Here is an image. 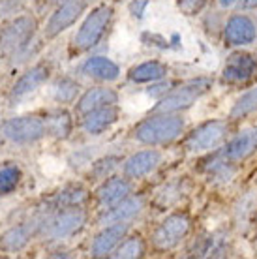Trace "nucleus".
<instances>
[{"instance_id": "f257e3e1", "label": "nucleus", "mask_w": 257, "mask_h": 259, "mask_svg": "<svg viewBox=\"0 0 257 259\" xmlns=\"http://www.w3.org/2000/svg\"><path fill=\"white\" fill-rule=\"evenodd\" d=\"M38 21L32 15H17L13 19H6V23L0 26V55L12 64L30 57Z\"/></svg>"}, {"instance_id": "f03ea898", "label": "nucleus", "mask_w": 257, "mask_h": 259, "mask_svg": "<svg viewBox=\"0 0 257 259\" xmlns=\"http://www.w3.org/2000/svg\"><path fill=\"white\" fill-rule=\"evenodd\" d=\"M38 222V237L49 240H62L83 229L87 224V212L81 207L68 208H44L39 214L34 216Z\"/></svg>"}, {"instance_id": "7ed1b4c3", "label": "nucleus", "mask_w": 257, "mask_h": 259, "mask_svg": "<svg viewBox=\"0 0 257 259\" xmlns=\"http://www.w3.org/2000/svg\"><path fill=\"white\" fill-rule=\"evenodd\" d=\"M184 120L173 113H154L134 128V139L143 145H165L182 134Z\"/></svg>"}, {"instance_id": "20e7f679", "label": "nucleus", "mask_w": 257, "mask_h": 259, "mask_svg": "<svg viewBox=\"0 0 257 259\" xmlns=\"http://www.w3.org/2000/svg\"><path fill=\"white\" fill-rule=\"evenodd\" d=\"M113 15H115V10L109 4H102V6L94 8L84 17L79 30L73 36V49L77 53L94 49L102 41L103 34L107 32L111 21H113Z\"/></svg>"}, {"instance_id": "39448f33", "label": "nucleus", "mask_w": 257, "mask_h": 259, "mask_svg": "<svg viewBox=\"0 0 257 259\" xmlns=\"http://www.w3.org/2000/svg\"><path fill=\"white\" fill-rule=\"evenodd\" d=\"M0 132L13 145H34L47 136V126L39 115H17L0 124Z\"/></svg>"}, {"instance_id": "423d86ee", "label": "nucleus", "mask_w": 257, "mask_h": 259, "mask_svg": "<svg viewBox=\"0 0 257 259\" xmlns=\"http://www.w3.org/2000/svg\"><path fill=\"white\" fill-rule=\"evenodd\" d=\"M210 84L212 83L208 79H195V81L182 84L161 98L160 104L154 107V113H177V111L192 107L201 96H205L208 92Z\"/></svg>"}, {"instance_id": "0eeeda50", "label": "nucleus", "mask_w": 257, "mask_h": 259, "mask_svg": "<svg viewBox=\"0 0 257 259\" xmlns=\"http://www.w3.org/2000/svg\"><path fill=\"white\" fill-rule=\"evenodd\" d=\"M84 10H87V0H62L45 23V38L53 39L57 38L58 34L68 30L83 15Z\"/></svg>"}, {"instance_id": "6e6552de", "label": "nucleus", "mask_w": 257, "mask_h": 259, "mask_svg": "<svg viewBox=\"0 0 257 259\" xmlns=\"http://www.w3.org/2000/svg\"><path fill=\"white\" fill-rule=\"evenodd\" d=\"M190 231V218L188 214H171L152 233V244L158 250H171L184 239Z\"/></svg>"}, {"instance_id": "1a4fd4ad", "label": "nucleus", "mask_w": 257, "mask_h": 259, "mask_svg": "<svg viewBox=\"0 0 257 259\" xmlns=\"http://www.w3.org/2000/svg\"><path fill=\"white\" fill-rule=\"evenodd\" d=\"M49 75H51V66L47 64V62H38V64L30 66V68L12 84L10 96H8L10 105H17L19 102H23L25 98L34 94L41 84L47 83Z\"/></svg>"}, {"instance_id": "9d476101", "label": "nucleus", "mask_w": 257, "mask_h": 259, "mask_svg": "<svg viewBox=\"0 0 257 259\" xmlns=\"http://www.w3.org/2000/svg\"><path fill=\"white\" fill-rule=\"evenodd\" d=\"M227 122L224 120H212V122L201 124L188 136L186 149L190 152H201V150H212L227 137Z\"/></svg>"}, {"instance_id": "9b49d317", "label": "nucleus", "mask_w": 257, "mask_h": 259, "mask_svg": "<svg viewBox=\"0 0 257 259\" xmlns=\"http://www.w3.org/2000/svg\"><path fill=\"white\" fill-rule=\"evenodd\" d=\"M34 237H38V222L36 218H30L8 227L4 233H0V250L8 253L23 252Z\"/></svg>"}, {"instance_id": "f8f14e48", "label": "nucleus", "mask_w": 257, "mask_h": 259, "mask_svg": "<svg viewBox=\"0 0 257 259\" xmlns=\"http://www.w3.org/2000/svg\"><path fill=\"white\" fill-rule=\"evenodd\" d=\"M128 224L126 222H118V224H111L105 226L96 235V239L90 246V255L92 257H107L111 252H115L116 246L122 242V239L128 233Z\"/></svg>"}, {"instance_id": "ddd939ff", "label": "nucleus", "mask_w": 257, "mask_h": 259, "mask_svg": "<svg viewBox=\"0 0 257 259\" xmlns=\"http://www.w3.org/2000/svg\"><path fill=\"white\" fill-rule=\"evenodd\" d=\"M130 194H132V182L128 177H124V179L122 177H109L102 182V186L96 192L98 203L103 210L118 205L120 201L130 197Z\"/></svg>"}, {"instance_id": "4468645a", "label": "nucleus", "mask_w": 257, "mask_h": 259, "mask_svg": "<svg viewBox=\"0 0 257 259\" xmlns=\"http://www.w3.org/2000/svg\"><path fill=\"white\" fill-rule=\"evenodd\" d=\"M257 71V60L248 53H235L227 59V64L224 66L222 77L227 83H244L253 77Z\"/></svg>"}, {"instance_id": "2eb2a0df", "label": "nucleus", "mask_w": 257, "mask_h": 259, "mask_svg": "<svg viewBox=\"0 0 257 259\" xmlns=\"http://www.w3.org/2000/svg\"><path fill=\"white\" fill-rule=\"evenodd\" d=\"M143 208H145V199L141 195H130L115 207L105 208L100 216V224L102 226H111V224H118V222L128 224L130 220H134L135 216L141 214Z\"/></svg>"}, {"instance_id": "dca6fc26", "label": "nucleus", "mask_w": 257, "mask_h": 259, "mask_svg": "<svg viewBox=\"0 0 257 259\" xmlns=\"http://www.w3.org/2000/svg\"><path fill=\"white\" fill-rule=\"evenodd\" d=\"M160 162H161V154L158 150H154V149L139 150V152L132 154L128 160L124 162V165H122L124 177H128L130 181H132V179H143V177H147L148 173H152V171L158 167Z\"/></svg>"}, {"instance_id": "f3484780", "label": "nucleus", "mask_w": 257, "mask_h": 259, "mask_svg": "<svg viewBox=\"0 0 257 259\" xmlns=\"http://www.w3.org/2000/svg\"><path fill=\"white\" fill-rule=\"evenodd\" d=\"M116 120H118V107H116V104H111L83 115L81 128L87 136H102L103 132H107Z\"/></svg>"}, {"instance_id": "a211bd4d", "label": "nucleus", "mask_w": 257, "mask_h": 259, "mask_svg": "<svg viewBox=\"0 0 257 259\" xmlns=\"http://www.w3.org/2000/svg\"><path fill=\"white\" fill-rule=\"evenodd\" d=\"M257 36L253 21L246 15H235L225 25V41L229 46H248Z\"/></svg>"}, {"instance_id": "6ab92c4d", "label": "nucleus", "mask_w": 257, "mask_h": 259, "mask_svg": "<svg viewBox=\"0 0 257 259\" xmlns=\"http://www.w3.org/2000/svg\"><path fill=\"white\" fill-rule=\"evenodd\" d=\"M257 150V128L246 130L242 134H238L235 139L227 143L224 149V160L227 162H240L246 160L250 154Z\"/></svg>"}, {"instance_id": "aec40b11", "label": "nucleus", "mask_w": 257, "mask_h": 259, "mask_svg": "<svg viewBox=\"0 0 257 259\" xmlns=\"http://www.w3.org/2000/svg\"><path fill=\"white\" fill-rule=\"evenodd\" d=\"M118 102V94H116L113 89H107V87H94V89H89L83 96L77 100V115H87L90 111L100 109V107H105V105L116 104Z\"/></svg>"}, {"instance_id": "412c9836", "label": "nucleus", "mask_w": 257, "mask_h": 259, "mask_svg": "<svg viewBox=\"0 0 257 259\" xmlns=\"http://www.w3.org/2000/svg\"><path fill=\"white\" fill-rule=\"evenodd\" d=\"M81 73L87 77L98 79V81H116L120 77V68L107 57L94 55V57H90L83 62Z\"/></svg>"}, {"instance_id": "4be33fe9", "label": "nucleus", "mask_w": 257, "mask_h": 259, "mask_svg": "<svg viewBox=\"0 0 257 259\" xmlns=\"http://www.w3.org/2000/svg\"><path fill=\"white\" fill-rule=\"evenodd\" d=\"M87 201H89V190L83 184H66L64 188L53 195V199L47 205L55 208L83 207Z\"/></svg>"}, {"instance_id": "5701e85b", "label": "nucleus", "mask_w": 257, "mask_h": 259, "mask_svg": "<svg viewBox=\"0 0 257 259\" xmlns=\"http://www.w3.org/2000/svg\"><path fill=\"white\" fill-rule=\"evenodd\" d=\"M45 126H47V136L55 137V139H68L73 130V118L66 109L58 107V109L47 111L45 115Z\"/></svg>"}, {"instance_id": "b1692460", "label": "nucleus", "mask_w": 257, "mask_h": 259, "mask_svg": "<svg viewBox=\"0 0 257 259\" xmlns=\"http://www.w3.org/2000/svg\"><path fill=\"white\" fill-rule=\"evenodd\" d=\"M165 75H167V66L158 60L141 62V64L134 66L128 73L130 81H134V83H156Z\"/></svg>"}, {"instance_id": "393cba45", "label": "nucleus", "mask_w": 257, "mask_h": 259, "mask_svg": "<svg viewBox=\"0 0 257 259\" xmlns=\"http://www.w3.org/2000/svg\"><path fill=\"white\" fill-rule=\"evenodd\" d=\"M23 179V169L17 162L0 163V197L13 194Z\"/></svg>"}, {"instance_id": "a878e982", "label": "nucleus", "mask_w": 257, "mask_h": 259, "mask_svg": "<svg viewBox=\"0 0 257 259\" xmlns=\"http://www.w3.org/2000/svg\"><path fill=\"white\" fill-rule=\"evenodd\" d=\"M79 91L81 87L77 81L71 77H58L51 87V98L57 104H73L79 96Z\"/></svg>"}, {"instance_id": "bb28decb", "label": "nucleus", "mask_w": 257, "mask_h": 259, "mask_svg": "<svg viewBox=\"0 0 257 259\" xmlns=\"http://www.w3.org/2000/svg\"><path fill=\"white\" fill-rule=\"evenodd\" d=\"M120 158H116V156H105L102 160H96L94 163H90L92 167H90V177L94 179V181H105V179H109L113 177V173L116 171V167L120 165Z\"/></svg>"}, {"instance_id": "cd10ccee", "label": "nucleus", "mask_w": 257, "mask_h": 259, "mask_svg": "<svg viewBox=\"0 0 257 259\" xmlns=\"http://www.w3.org/2000/svg\"><path fill=\"white\" fill-rule=\"evenodd\" d=\"M257 111V87L238 98L231 109V118H242Z\"/></svg>"}, {"instance_id": "c85d7f7f", "label": "nucleus", "mask_w": 257, "mask_h": 259, "mask_svg": "<svg viewBox=\"0 0 257 259\" xmlns=\"http://www.w3.org/2000/svg\"><path fill=\"white\" fill-rule=\"evenodd\" d=\"M145 253V242H143L141 237H130L126 239L116 248L115 257H124V259H135V257H141Z\"/></svg>"}, {"instance_id": "c756f323", "label": "nucleus", "mask_w": 257, "mask_h": 259, "mask_svg": "<svg viewBox=\"0 0 257 259\" xmlns=\"http://www.w3.org/2000/svg\"><path fill=\"white\" fill-rule=\"evenodd\" d=\"M26 0H0V17L2 19H13L23 13Z\"/></svg>"}, {"instance_id": "7c9ffc66", "label": "nucleus", "mask_w": 257, "mask_h": 259, "mask_svg": "<svg viewBox=\"0 0 257 259\" xmlns=\"http://www.w3.org/2000/svg\"><path fill=\"white\" fill-rule=\"evenodd\" d=\"M206 171H208L210 179H220V181H229L235 173V169L227 163V160L225 162H212V165H208Z\"/></svg>"}, {"instance_id": "2f4dec72", "label": "nucleus", "mask_w": 257, "mask_h": 259, "mask_svg": "<svg viewBox=\"0 0 257 259\" xmlns=\"http://www.w3.org/2000/svg\"><path fill=\"white\" fill-rule=\"evenodd\" d=\"M208 0H177V6L184 15H197Z\"/></svg>"}, {"instance_id": "473e14b6", "label": "nucleus", "mask_w": 257, "mask_h": 259, "mask_svg": "<svg viewBox=\"0 0 257 259\" xmlns=\"http://www.w3.org/2000/svg\"><path fill=\"white\" fill-rule=\"evenodd\" d=\"M145 8H148V0H134V2L130 4V12L134 13L135 17L141 19L143 13H145Z\"/></svg>"}, {"instance_id": "72a5a7b5", "label": "nucleus", "mask_w": 257, "mask_h": 259, "mask_svg": "<svg viewBox=\"0 0 257 259\" xmlns=\"http://www.w3.org/2000/svg\"><path fill=\"white\" fill-rule=\"evenodd\" d=\"M41 6H53V4H60L62 0H38Z\"/></svg>"}, {"instance_id": "f704fd0d", "label": "nucleus", "mask_w": 257, "mask_h": 259, "mask_svg": "<svg viewBox=\"0 0 257 259\" xmlns=\"http://www.w3.org/2000/svg\"><path fill=\"white\" fill-rule=\"evenodd\" d=\"M242 6H244V8H255L257 0H244V2H242Z\"/></svg>"}, {"instance_id": "c9c22d12", "label": "nucleus", "mask_w": 257, "mask_h": 259, "mask_svg": "<svg viewBox=\"0 0 257 259\" xmlns=\"http://www.w3.org/2000/svg\"><path fill=\"white\" fill-rule=\"evenodd\" d=\"M235 2H237V0H220V4H222V6H224V8H229V6H233V4H235Z\"/></svg>"}]
</instances>
